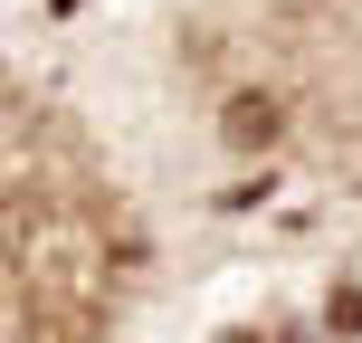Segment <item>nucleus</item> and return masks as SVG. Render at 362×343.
<instances>
[{
  "label": "nucleus",
  "instance_id": "nucleus-1",
  "mask_svg": "<svg viewBox=\"0 0 362 343\" xmlns=\"http://www.w3.org/2000/svg\"><path fill=\"white\" fill-rule=\"evenodd\" d=\"M276 134H286V95L248 86V95H229V105H219V144H229V153H267Z\"/></svg>",
  "mask_w": 362,
  "mask_h": 343
},
{
  "label": "nucleus",
  "instance_id": "nucleus-2",
  "mask_svg": "<svg viewBox=\"0 0 362 343\" xmlns=\"http://www.w3.org/2000/svg\"><path fill=\"white\" fill-rule=\"evenodd\" d=\"M334 334H362V286H334Z\"/></svg>",
  "mask_w": 362,
  "mask_h": 343
},
{
  "label": "nucleus",
  "instance_id": "nucleus-3",
  "mask_svg": "<svg viewBox=\"0 0 362 343\" xmlns=\"http://www.w3.org/2000/svg\"><path fill=\"white\" fill-rule=\"evenodd\" d=\"M267 343H315V334H305V325H286V334H267Z\"/></svg>",
  "mask_w": 362,
  "mask_h": 343
},
{
  "label": "nucleus",
  "instance_id": "nucleus-4",
  "mask_svg": "<svg viewBox=\"0 0 362 343\" xmlns=\"http://www.w3.org/2000/svg\"><path fill=\"white\" fill-rule=\"evenodd\" d=\"M229 343H267V334H229Z\"/></svg>",
  "mask_w": 362,
  "mask_h": 343
}]
</instances>
